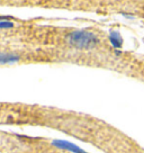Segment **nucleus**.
<instances>
[{
  "instance_id": "f257e3e1",
  "label": "nucleus",
  "mask_w": 144,
  "mask_h": 153,
  "mask_svg": "<svg viewBox=\"0 0 144 153\" xmlns=\"http://www.w3.org/2000/svg\"><path fill=\"white\" fill-rule=\"evenodd\" d=\"M68 42L76 46L78 48H94L98 43V37L96 34L87 30H76L69 34L68 36Z\"/></svg>"
},
{
  "instance_id": "f03ea898",
  "label": "nucleus",
  "mask_w": 144,
  "mask_h": 153,
  "mask_svg": "<svg viewBox=\"0 0 144 153\" xmlns=\"http://www.w3.org/2000/svg\"><path fill=\"white\" fill-rule=\"evenodd\" d=\"M53 145H55L59 149H62V150L71 151L73 153H86L83 152L80 148H78L77 145L70 143V142H67V141H62V140H55V141H53Z\"/></svg>"
},
{
  "instance_id": "7ed1b4c3",
  "label": "nucleus",
  "mask_w": 144,
  "mask_h": 153,
  "mask_svg": "<svg viewBox=\"0 0 144 153\" xmlns=\"http://www.w3.org/2000/svg\"><path fill=\"white\" fill-rule=\"evenodd\" d=\"M19 60V57L16 54L11 53H0V64H11V63L17 62Z\"/></svg>"
},
{
  "instance_id": "20e7f679",
  "label": "nucleus",
  "mask_w": 144,
  "mask_h": 153,
  "mask_svg": "<svg viewBox=\"0 0 144 153\" xmlns=\"http://www.w3.org/2000/svg\"><path fill=\"white\" fill-rule=\"evenodd\" d=\"M14 27V23L7 20H0V28H11Z\"/></svg>"
}]
</instances>
